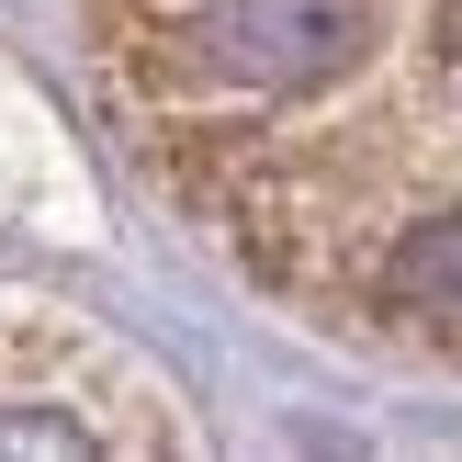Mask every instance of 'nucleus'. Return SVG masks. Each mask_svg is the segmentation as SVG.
Instances as JSON below:
<instances>
[{
    "label": "nucleus",
    "instance_id": "1",
    "mask_svg": "<svg viewBox=\"0 0 462 462\" xmlns=\"http://www.w3.org/2000/svg\"><path fill=\"white\" fill-rule=\"evenodd\" d=\"M68 34L248 293L462 373V0H68Z\"/></svg>",
    "mask_w": 462,
    "mask_h": 462
}]
</instances>
